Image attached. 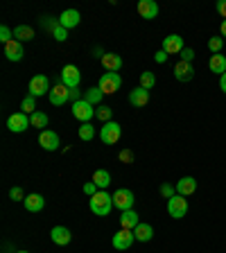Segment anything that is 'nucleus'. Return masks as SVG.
Masks as SVG:
<instances>
[{
    "label": "nucleus",
    "instance_id": "nucleus-1",
    "mask_svg": "<svg viewBox=\"0 0 226 253\" xmlns=\"http://www.w3.org/2000/svg\"><path fill=\"white\" fill-rule=\"evenodd\" d=\"M113 208V195H109L106 190H100L95 197H90V211L97 217H106Z\"/></svg>",
    "mask_w": 226,
    "mask_h": 253
},
{
    "label": "nucleus",
    "instance_id": "nucleus-2",
    "mask_svg": "<svg viewBox=\"0 0 226 253\" xmlns=\"http://www.w3.org/2000/svg\"><path fill=\"white\" fill-rule=\"evenodd\" d=\"M73 116L77 118L79 122H82V125H86V122H90L95 118V109H93V104H90V102H86L84 97H82V100L79 102H73Z\"/></svg>",
    "mask_w": 226,
    "mask_h": 253
},
{
    "label": "nucleus",
    "instance_id": "nucleus-3",
    "mask_svg": "<svg viewBox=\"0 0 226 253\" xmlns=\"http://www.w3.org/2000/svg\"><path fill=\"white\" fill-rule=\"evenodd\" d=\"M134 192L132 190H127V188H120L113 192V208H118L120 212L125 211H134Z\"/></svg>",
    "mask_w": 226,
    "mask_h": 253
},
{
    "label": "nucleus",
    "instance_id": "nucleus-4",
    "mask_svg": "<svg viewBox=\"0 0 226 253\" xmlns=\"http://www.w3.org/2000/svg\"><path fill=\"white\" fill-rule=\"evenodd\" d=\"M120 136H122V126L118 125V122L111 120V122H104V125H102L100 138L104 145H116V142L120 140Z\"/></svg>",
    "mask_w": 226,
    "mask_h": 253
},
{
    "label": "nucleus",
    "instance_id": "nucleus-5",
    "mask_svg": "<svg viewBox=\"0 0 226 253\" xmlns=\"http://www.w3.org/2000/svg\"><path fill=\"white\" fill-rule=\"evenodd\" d=\"M120 86H122L120 73H104L100 77V90L104 95H113L116 90H120Z\"/></svg>",
    "mask_w": 226,
    "mask_h": 253
},
{
    "label": "nucleus",
    "instance_id": "nucleus-6",
    "mask_svg": "<svg viewBox=\"0 0 226 253\" xmlns=\"http://www.w3.org/2000/svg\"><path fill=\"white\" fill-rule=\"evenodd\" d=\"M27 126H32V122H30V116H27V113H23V111L11 113V116L7 118V129H9L11 133H23Z\"/></svg>",
    "mask_w": 226,
    "mask_h": 253
},
{
    "label": "nucleus",
    "instance_id": "nucleus-7",
    "mask_svg": "<svg viewBox=\"0 0 226 253\" xmlns=\"http://www.w3.org/2000/svg\"><path fill=\"white\" fill-rule=\"evenodd\" d=\"M50 79L45 75H34L30 79V95L32 97H41V95H50Z\"/></svg>",
    "mask_w": 226,
    "mask_h": 253
},
{
    "label": "nucleus",
    "instance_id": "nucleus-8",
    "mask_svg": "<svg viewBox=\"0 0 226 253\" xmlns=\"http://www.w3.org/2000/svg\"><path fill=\"white\" fill-rule=\"evenodd\" d=\"M168 212L174 219H183L185 212H188V201H185V197L174 195L172 199H168Z\"/></svg>",
    "mask_w": 226,
    "mask_h": 253
},
{
    "label": "nucleus",
    "instance_id": "nucleus-9",
    "mask_svg": "<svg viewBox=\"0 0 226 253\" xmlns=\"http://www.w3.org/2000/svg\"><path fill=\"white\" fill-rule=\"evenodd\" d=\"M79 82H82V73H79L77 66H73V63L63 66V70H61V84L68 86V88H77Z\"/></svg>",
    "mask_w": 226,
    "mask_h": 253
},
{
    "label": "nucleus",
    "instance_id": "nucleus-10",
    "mask_svg": "<svg viewBox=\"0 0 226 253\" xmlns=\"http://www.w3.org/2000/svg\"><path fill=\"white\" fill-rule=\"evenodd\" d=\"M113 249H118V251H125V249H129L134 242H136V235H134V231H129V228H120V231L113 235Z\"/></svg>",
    "mask_w": 226,
    "mask_h": 253
},
{
    "label": "nucleus",
    "instance_id": "nucleus-11",
    "mask_svg": "<svg viewBox=\"0 0 226 253\" xmlns=\"http://www.w3.org/2000/svg\"><path fill=\"white\" fill-rule=\"evenodd\" d=\"M183 47H185L183 37H179V34H170V37L163 39V50L168 54H181Z\"/></svg>",
    "mask_w": 226,
    "mask_h": 253
},
{
    "label": "nucleus",
    "instance_id": "nucleus-12",
    "mask_svg": "<svg viewBox=\"0 0 226 253\" xmlns=\"http://www.w3.org/2000/svg\"><path fill=\"white\" fill-rule=\"evenodd\" d=\"M68 100H70V88H68V86H63V84L52 86V90H50V104L63 106Z\"/></svg>",
    "mask_w": 226,
    "mask_h": 253
},
{
    "label": "nucleus",
    "instance_id": "nucleus-13",
    "mask_svg": "<svg viewBox=\"0 0 226 253\" xmlns=\"http://www.w3.org/2000/svg\"><path fill=\"white\" fill-rule=\"evenodd\" d=\"M172 73L179 82H190V79L195 77V66L188 63V61H177V66H174Z\"/></svg>",
    "mask_w": 226,
    "mask_h": 253
},
{
    "label": "nucleus",
    "instance_id": "nucleus-14",
    "mask_svg": "<svg viewBox=\"0 0 226 253\" xmlns=\"http://www.w3.org/2000/svg\"><path fill=\"white\" fill-rule=\"evenodd\" d=\"M79 21H82V16H79L77 9H66V11H61V16H59V25L66 27V30H73V27H77Z\"/></svg>",
    "mask_w": 226,
    "mask_h": 253
},
{
    "label": "nucleus",
    "instance_id": "nucleus-15",
    "mask_svg": "<svg viewBox=\"0 0 226 253\" xmlns=\"http://www.w3.org/2000/svg\"><path fill=\"white\" fill-rule=\"evenodd\" d=\"M50 240H52L54 244H59V247H66V244H70V240H73V233L66 226H54L52 231H50Z\"/></svg>",
    "mask_w": 226,
    "mask_h": 253
},
{
    "label": "nucleus",
    "instance_id": "nucleus-16",
    "mask_svg": "<svg viewBox=\"0 0 226 253\" xmlns=\"http://www.w3.org/2000/svg\"><path fill=\"white\" fill-rule=\"evenodd\" d=\"M138 14H140V18H145V21H152V18L158 16V5L154 0H140V2H138Z\"/></svg>",
    "mask_w": 226,
    "mask_h": 253
},
{
    "label": "nucleus",
    "instance_id": "nucleus-17",
    "mask_svg": "<svg viewBox=\"0 0 226 253\" xmlns=\"http://www.w3.org/2000/svg\"><path fill=\"white\" fill-rule=\"evenodd\" d=\"M39 145L43 149H47V152H54V149H59V136L54 131H50V129H45L39 136Z\"/></svg>",
    "mask_w": 226,
    "mask_h": 253
},
{
    "label": "nucleus",
    "instance_id": "nucleus-18",
    "mask_svg": "<svg viewBox=\"0 0 226 253\" xmlns=\"http://www.w3.org/2000/svg\"><path fill=\"white\" fill-rule=\"evenodd\" d=\"M195 190H197V181H195V176H183V179L177 181V195H181V197H190V195H195Z\"/></svg>",
    "mask_w": 226,
    "mask_h": 253
},
{
    "label": "nucleus",
    "instance_id": "nucleus-19",
    "mask_svg": "<svg viewBox=\"0 0 226 253\" xmlns=\"http://www.w3.org/2000/svg\"><path fill=\"white\" fill-rule=\"evenodd\" d=\"M129 102H132L136 109H142V106L149 102V90L142 88V86H138V88H134L132 93H129Z\"/></svg>",
    "mask_w": 226,
    "mask_h": 253
},
{
    "label": "nucleus",
    "instance_id": "nucleus-20",
    "mask_svg": "<svg viewBox=\"0 0 226 253\" xmlns=\"http://www.w3.org/2000/svg\"><path fill=\"white\" fill-rule=\"evenodd\" d=\"M102 66H104L109 73H118V70H122V57L116 52H106L104 57H102Z\"/></svg>",
    "mask_w": 226,
    "mask_h": 253
},
{
    "label": "nucleus",
    "instance_id": "nucleus-21",
    "mask_svg": "<svg viewBox=\"0 0 226 253\" xmlns=\"http://www.w3.org/2000/svg\"><path fill=\"white\" fill-rule=\"evenodd\" d=\"M23 54H25V50H23V45H21V41H9L5 45V57L9 59V61H21L23 59Z\"/></svg>",
    "mask_w": 226,
    "mask_h": 253
},
{
    "label": "nucleus",
    "instance_id": "nucleus-22",
    "mask_svg": "<svg viewBox=\"0 0 226 253\" xmlns=\"http://www.w3.org/2000/svg\"><path fill=\"white\" fill-rule=\"evenodd\" d=\"M23 206H25V211L27 212H39V211H43V206H45V199H43L41 195H27L25 197V201H23Z\"/></svg>",
    "mask_w": 226,
    "mask_h": 253
},
{
    "label": "nucleus",
    "instance_id": "nucleus-23",
    "mask_svg": "<svg viewBox=\"0 0 226 253\" xmlns=\"http://www.w3.org/2000/svg\"><path fill=\"white\" fill-rule=\"evenodd\" d=\"M138 224H140V217H138L136 211H125V212H120V226H122V228H129V231H134Z\"/></svg>",
    "mask_w": 226,
    "mask_h": 253
},
{
    "label": "nucleus",
    "instance_id": "nucleus-24",
    "mask_svg": "<svg viewBox=\"0 0 226 253\" xmlns=\"http://www.w3.org/2000/svg\"><path fill=\"white\" fill-rule=\"evenodd\" d=\"M134 235H136L138 242H149V240L154 237V228L149 226V224H142L140 221V224L134 228Z\"/></svg>",
    "mask_w": 226,
    "mask_h": 253
},
{
    "label": "nucleus",
    "instance_id": "nucleus-25",
    "mask_svg": "<svg viewBox=\"0 0 226 253\" xmlns=\"http://www.w3.org/2000/svg\"><path fill=\"white\" fill-rule=\"evenodd\" d=\"M208 68H211L215 75H220V77H222V75L226 73V57H224V54H213L211 61H208Z\"/></svg>",
    "mask_w": 226,
    "mask_h": 253
},
{
    "label": "nucleus",
    "instance_id": "nucleus-26",
    "mask_svg": "<svg viewBox=\"0 0 226 253\" xmlns=\"http://www.w3.org/2000/svg\"><path fill=\"white\" fill-rule=\"evenodd\" d=\"M90 181H93V183L97 185L100 190H106L111 185V174L106 172V169H95V172H93V179H90Z\"/></svg>",
    "mask_w": 226,
    "mask_h": 253
},
{
    "label": "nucleus",
    "instance_id": "nucleus-27",
    "mask_svg": "<svg viewBox=\"0 0 226 253\" xmlns=\"http://www.w3.org/2000/svg\"><path fill=\"white\" fill-rule=\"evenodd\" d=\"M14 39L16 41H32L34 39V30L30 25H18L14 27Z\"/></svg>",
    "mask_w": 226,
    "mask_h": 253
},
{
    "label": "nucleus",
    "instance_id": "nucleus-28",
    "mask_svg": "<svg viewBox=\"0 0 226 253\" xmlns=\"http://www.w3.org/2000/svg\"><path fill=\"white\" fill-rule=\"evenodd\" d=\"M30 122L34 129H39V131H45V126H47V116L43 113V111H37V113H32L30 116Z\"/></svg>",
    "mask_w": 226,
    "mask_h": 253
},
{
    "label": "nucleus",
    "instance_id": "nucleus-29",
    "mask_svg": "<svg viewBox=\"0 0 226 253\" xmlns=\"http://www.w3.org/2000/svg\"><path fill=\"white\" fill-rule=\"evenodd\" d=\"M102 97H104V93H102V90H100V86H95V88H89V90H86V97H84V100L86 102H90V104H100V102H102Z\"/></svg>",
    "mask_w": 226,
    "mask_h": 253
},
{
    "label": "nucleus",
    "instance_id": "nucleus-30",
    "mask_svg": "<svg viewBox=\"0 0 226 253\" xmlns=\"http://www.w3.org/2000/svg\"><path fill=\"white\" fill-rule=\"evenodd\" d=\"M79 138H82V140H93L95 138V126L90 125V122H86V125H82L79 126Z\"/></svg>",
    "mask_w": 226,
    "mask_h": 253
},
{
    "label": "nucleus",
    "instance_id": "nucleus-31",
    "mask_svg": "<svg viewBox=\"0 0 226 253\" xmlns=\"http://www.w3.org/2000/svg\"><path fill=\"white\" fill-rule=\"evenodd\" d=\"M140 86H142V88H147V90H152L154 86H156V77H154V73L145 70V73L140 75Z\"/></svg>",
    "mask_w": 226,
    "mask_h": 253
},
{
    "label": "nucleus",
    "instance_id": "nucleus-32",
    "mask_svg": "<svg viewBox=\"0 0 226 253\" xmlns=\"http://www.w3.org/2000/svg\"><path fill=\"white\" fill-rule=\"evenodd\" d=\"M111 116H113L111 106H97V109H95V118L102 122H111Z\"/></svg>",
    "mask_w": 226,
    "mask_h": 253
},
{
    "label": "nucleus",
    "instance_id": "nucleus-33",
    "mask_svg": "<svg viewBox=\"0 0 226 253\" xmlns=\"http://www.w3.org/2000/svg\"><path fill=\"white\" fill-rule=\"evenodd\" d=\"M21 109H23V113H27V116H32V113H37V102H34V97H32V95H27L25 100L21 102Z\"/></svg>",
    "mask_w": 226,
    "mask_h": 253
},
{
    "label": "nucleus",
    "instance_id": "nucleus-34",
    "mask_svg": "<svg viewBox=\"0 0 226 253\" xmlns=\"http://www.w3.org/2000/svg\"><path fill=\"white\" fill-rule=\"evenodd\" d=\"M222 47H224V39L222 37H213L211 41H208V50H211L213 54H220Z\"/></svg>",
    "mask_w": 226,
    "mask_h": 253
},
{
    "label": "nucleus",
    "instance_id": "nucleus-35",
    "mask_svg": "<svg viewBox=\"0 0 226 253\" xmlns=\"http://www.w3.org/2000/svg\"><path fill=\"white\" fill-rule=\"evenodd\" d=\"M0 41L5 43V45H7V43H9V41H14V32H11L7 25H2V27H0Z\"/></svg>",
    "mask_w": 226,
    "mask_h": 253
},
{
    "label": "nucleus",
    "instance_id": "nucleus-36",
    "mask_svg": "<svg viewBox=\"0 0 226 253\" xmlns=\"http://www.w3.org/2000/svg\"><path fill=\"white\" fill-rule=\"evenodd\" d=\"M52 37L57 39L59 43H61V41H66V39H68V30H66V27H61V25H57L52 30Z\"/></svg>",
    "mask_w": 226,
    "mask_h": 253
},
{
    "label": "nucleus",
    "instance_id": "nucleus-37",
    "mask_svg": "<svg viewBox=\"0 0 226 253\" xmlns=\"http://www.w3.org/2000/svg\"><path fill=\"white\" fill-rule=\"evenodd\" d=\"M161 195H163L165 199H172V197L177 195V188H174V185H170V183H163V185H161Z\"/></svg>",
    "mask_w": 226,
    "mask_h": 253
},
{
    "label": "nucleus",
    "instance_id": "nucleus-38",
    "mask_svg": "<svg viewBox=\"0 0 226 253\" xmlns=\"http://www.w3.org/2000/svg\"><path fill=\"white\" fill-rule=\"evenodd\" d=\"M82 190H84V195H89V197H95L97 192H100V188H97V185H95L93 181H86L84 188H82Z\"/></svg>",
    "mask_w": 226,
    "mask_h": 253
},
{
    "label": "nucleus",
    "instance_id": "nucleus-39",
    "mask_svg": "<svg viewBox=\"0 0 226 253\" xmlns=\"http://www.w3.org/2000/svg\"><path fill=\"white\" fill-rule=\"evenodd\" d=\"M9 199L11 201H25V195H23L21 188H11L9 190Z\"/></svg>",
    "mask_w": 226,
    "mask_h": 253
},
{
    "label": "nucleus",
    "instance_id": "nucleus-40",
    "mask_svg": "<svg viewBox=\"0 0 226 253\" xmlns=\"http://www.w3.org/2000/svg\"><path fill=\"white\" fill-rule=\"evenodd\" d=\"M181 61H188V63L195 61V50H190V47H183V52H181Z\"/></svg>",
    "mask_w": 226,
    "mask_h": 253
},
{
    "label": "nucleus",
    "instance_id": "nucleus-41",
    "mask_svg": "<svg viewBox=\"0 0 226 253\" xmlns=\"http://www.w3.org/2000/svg\"><path fill=\"white\" fill-rule=\"evenodd\" d=\"M168 57H170V54L165 52V50H158V52L154 54V61H156V63H165V61H168Z\"/></svg>",
    "mask_w": 226,
    "mask_h": 253
},
{
    "label": "nucleus",
    "instance_id": "nucleus-42",
    "mask_svg": "<svg viewBox=\"0 0 226 253\" xmlns=\"http://www.w3.org/2000/svg\"><path fill=\"white\" fill-rule=\"evenodd\" d=\"M120 161H122V163H132V161H134V154L129 152V149H122V152H120Z\"/></svg>",
    "mask_w": 226,
    "mask_h": 253
},
{
    "label": "nucleus",
    "instance_id": "nucleus-43",
    "mask_svg": "<svg viewBox=\"0 0 226 253\" xmlns=\"http://www.w3.org/2000/svg\"><path fill=\"white\" fill-rule=\"evenodd\" d=\"M217 14L226 21V0H220V2H217Z\"/></svg>",
    "mask_w": 226,
    "mask_h": 253
},
{
    "label": "nucleus",
    "instance_id": "nucleus-44",
    "mask_svg": "<svg viewBox=\"0 0 226 253\" xmlns=\"http://www.w3.org/2000/svg\"><path fill=\"white\" fill-rule=\"evenodd\" d=\"M70 100L79 102V88H70Z\"/></svg>",
    "mask_w": 226,
    "mask_h": 253
},
{
    "label": "nucleus",
    "instance_id": "nucleus-45",
    "mask_svg": "<svg viewBox=\"0 0 226 253\" xmlns=\"http://www.w3.org/2000/svg\"><path fill=\"white\" fill-rule=\"evenodd\" d=\"M220 88H222V90H224V93H226V73H224V75H222V77H220Z\"/></svg>",
    "mask_w": 226,
    "mask_h": 253
},
{
    "label": "nucleus",
    "instance_id": "nucleus-46",
    "mask_svg": "<svg viewBox=\"0 0 226 253\" xmlns=\"http://www.w3.org/2000/svg\"><path fill=\"white\" fill-rule=\"evenodd\" d=\"M220 32H222V37H226V21H222V25H220Z\"/></svg>",
    "mask_w": 226,
    "mask_h": 253
},
{
    "label": "nucleus",
    "instance_id": "nucleus-47",
    "mask_svg": "<svg viewBox=\"0 0 226 253\" xmlns=\"http://www.w3.org/2000/svg\"><path fill=\"white\" fill-rule=\"evenodd\" d=\"M16 253H27V251H16Z\"/></svg>",
    "mask_w": 226,
    "mask_h": 253
}]
</instances>
